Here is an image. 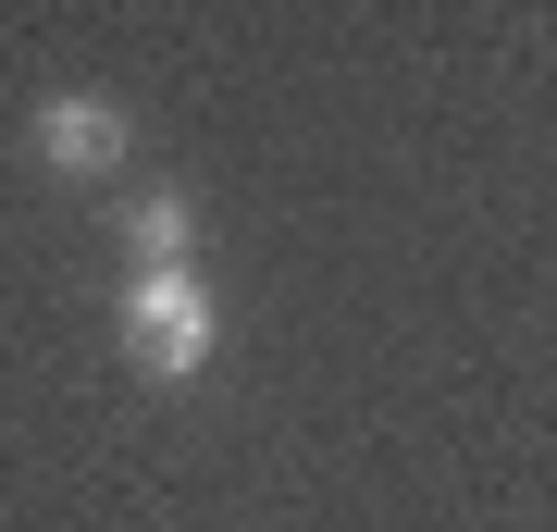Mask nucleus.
Listing matches in <instances>:
<instances>
[{
    "mask_svg": "<svg viewBox=\"0 0 557 532\" xmlns=\"http://www.w3.org/2000/svg\"><path fill=\"white\" fill-rule=\"evenodd\" d=\"M124 149H137V137H124L112 99H50V112H38V161H50V174H112Z\"/></svg>",
    "mask_w": 557,
    "mask_h": 532,
    "instance_id": "nucleus-2",
    "label": "nucleus"
},
{
    "mask_svg": "<svg viewBox=\"0 0 557 532\" xmlns=\"http://www.w3.org/2000/svg\"><path fill=\"white\" fill-rule=\"evenodd\" d=\"M186 198H137V223H124V248H137V273H186Z\"/></svg>",
    "mask_w": 557,
    "mask_h": 532,
    "instance_id": "nucleus-3",
    "label": "nucleus"
},
{
    "mask_svg": "<svg viewBox=\"0 0 557 532\" xmlns=\"http://www.w3.org/2000/svg\"><path fill=\"white\" fill-rule=\"evenodd\" d=\"M124 347H137L149 384H186L211 359V285L199 273H137L124 285Z\"/></svg>",
    "mask_w": 557,
    "mask_h": 532,
    "instance_id": "nucleus-1",
    "label": "nucleus"
}]
</instances>
